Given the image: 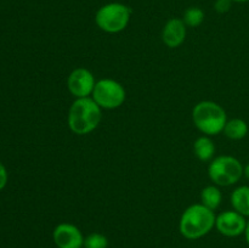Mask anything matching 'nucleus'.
Instances as JSON below:
<instances>
[{
    "label": "nucleus",
    "mask_w": 249,
    "mask_h": 248,
    "mask_svg": "<svg viewBox=\"0 0 249 248\" xmlns=\"http://www.w3.org/2000/svg\"><path fill=\"white\" fill-rule=\"evenodd\" d=\"M245 237H246V242H247V245L249 246V219L247 220V226H246Z\"/></svg>",
    "instance_id": "19"
},
{
    "label": "nucleus",
    "mask_w": 249,
    "mask_h": 248,
    "mask_svg": "<svg viewBox=\"0 0 249 248\" xmlns=\"http://www.w3.org/2000/svg\"><path fill=\"white\" fill-rule=\"evenodd\" d=\"M182 21L185 22V24H186L187 27H192V28L201 26L204 21L203 10L196 6L189 7V9L184 12V18H182Z\"/></svg>",
    "instance_id": "15"
},
{
    "label": "nucleus",
    "mask_w": 249,
    "mask_h": 248,
    "mask_svg": "<svg viewBox=\"0 0 249 248\" xmlns=\"http://www.w3.org/2000/svg\"><path fill=\"white\" fill-rule=\"evenodd\" d=\"M245 167L232 156L223 155L211 160L208 165V175L218 186H231L240 181Z\"/></svg>",
    "instance_id": "5"
},
{
    "label": "nucleus",
    "mask_w": 249,
    "mask_h": 248,
    "mask_svg": "<svg viewBox=\"0 0 249 248\" xmlns=\"http://www.w3.org/2000/svg\"><path fill=\"white\" fill-rule=\"evenodd\" d=\"M91 97L102 109H114L124 104L126 91L119 82L105 78L97 80Z\"/></svg>",
    "instance_id": "6"
},
{
    "label": "nucleus",
    "mask_w": 249,
    "mask_h": 248,
    "mask_svg": "<svg viewBox=\"0 0 249 248\" xmlns=\"http://www.w3.org/2000/svg\"><path fill=\"white\" fill-rule=\"evenodd\" d=\"M102 108L91 96L75 99L68 111L67 122L71 130L77 135H87L99 126Z\"/></svg>",
    "instance_id": "1"
},
{
    "label": "nucleus",
    "mask_w": 249,
    "mask_h": 248,
    "mask_svg": "<svg viewBox=\"0 0 249 248\" xmlns=\"http://www.w3.org/2000/svg\"><path fill=\"white\" fill-rule=\"evenodd\" d=\"M216 216L214 211L202 203H195L187 207L181 214L179 231L187 240H198L208 235L215 228Z\"/></svg>",
    "instance_id": "2"
},
{
    "label": "nucleus",
    "mask_w": 249,
    "mask_h": 248,
    "mask_svg": "<svg viewBox=\"0 0 249 248\" xmlns=\"http://www.w3.org/2000/svg\"><path fill=\"white\" fill-rule=\"evenodd\" d=\"M243 175L249 180V163L245 167V170H243Z\"/></svg>",
    "instance_id": "20"
},
{
    "label": "nucleus",
    "mask_w": 249,
    "mask_h": 248,
    "mask_svg": "<svg viewBox=\"0 0 249 248\" xmlns=\"http://www.w3.org/2000/svg\"><path fill=\"white\" fill-rule=\"evenodd\" d=\"M95 84L96 80L94 74L84 67L73 70L67 78V88L75 99L91 96Z\"/></svg>",
    "instance_id": "7"
},
{
    "label": "nucleus",
    "mask_w": 249,
    "mask_h": 248,
    "mask_svg": "<svg viewBox=\"0 0 249 248\" xmlns=\"http://www.w3.org/2000/svg\"><path fill=\"white\" fill-rule=\"evenodd\" d=\"M131 9L122 2H108L97 10L95 22L106 33H119L128 27Z\"/></svg>",
    "instance_id": "4"
},
{
    "label": "nucleus",
    "mask_w": 249,
    "mask_h": 248,
    "mask_svg": "<svg viewBox=\"0 0 249 248\" xmlns=\"http://www.w3.org/2000/svg\"><path fill=\"white\" fill-rule=\"evenodd\" d=\"M223 201V194L218 185H208L201 191V203L207 208L215 211Z\"/></svg>",
    "instance_id": "14"
},
{
    "label": "nucleus",
    "mask_w": 249,
    "mask_h": 248,
    "mask_svg": "<svg viewBox=\"0 0 249 248\" xmlns=\"http://www.w3.org/2000/svg\"><path fill=\"white\" fill-rule=\"evenodd\" d=\"M192 119L201 133L204 135L214 136L223 133L224 126L228 122L225 109L214 101L204 100L198 102L192 109Z\"/></svg>",
    "instance_id": "3"
},
{
    "label": "nucleus",
    "mask_w": 249,
    "mask_h": 248,
    "mask_svg": "<svg viewBox=\"0 0 249 248\" xmlns=\"http://www.w3.org/2000/svg\"><path fill=\"white\" fill-rule=\"evenodd\" d=\"M7 179H9V175H7L6 168H5V165L0 162V191L6 186Z\"/></svg>",
    "instance_id": "18"
},
{
    "label": "nucleus",
    "mask_w": 249,
    "mask_h": 248,
    "mask_svg": "<svg viewBox=\"0 0 249 248\" xmlns=\"http://www.w3.org/2000/svg\"><path fill=\"white\" fill-rule=\"evenodd\" d=\"M248 130L247 122L241 118H232L226 122L223 133L231 140H242L247 136Z\"/></svg>",
    "instance_id": "13"
},
{
    "label": "nucleus",
    "mask_w": 249,
    "mask_h": 248,
    "mask_svg": "<svg viewBox=\"0 0 249 248\" xmlns=\"http://www.w3.org/2000/svg\"><path fill=\"white\" fill-rule=\"evenodd\" d=\"M247 219L238 212L225 211L216 216L215 228L221 235L226 237H238L245 235Z\"/></svg>",
    "instance_id": "8"
},
{
    "label": "nucleus",
    "mask_w": 249,
    "mask_h": 248,
    "mask_svg": "<svg viewBox=\"0 0 249 248\" xmlns=\"http://www.w3.org/2000/svg\"><path fill=\"white\" fill-rule=\"evenodd\" d=\"M232 0H215L214 9L218 14H226L232 6Z\"/></svg>",
    "instance_id": "17"
},
{
    "label": "nucleus",
    "mask_w": 249,
    "mask_h": 248,
    "mask_svg": "<svg viewBox=\"0 0 249 248\" xmlns=\"http://www.w3.org/2000/svg\"><path fill=\"white\" fill-rule=\"evenodd\" d=\"M194 152L196 157L202 162H209L213 159V156L215 153V145L211 136H199L194 143Z\"/></svg>",
    "instance_id": "12"
},
{
    "label": "nucleus",
    "mask_w": 249,
    "mask_h": 248,
    "mask_svg": "<svg viewBox=\"0 0 249 248\" xmlns=\"http://www.w3.org/2000/svg\"><path fill=\"white\" fill-rule=\"evenodd\" d=\"M232 208L246 218H249V186L242 185L236 187L231 194Z\"/></svg>",
    "instance_id": "11"
},
{
    "label": "nucleus",
    "mask_w": 249,
    "mask_h": 248,
    "mask_svg": "<svg viewBox=\"0 0 249 248\" xmlns=\"http://www.w3.org/2000/svg\"><path fill=\"white\" fill-rule=\"evenodd\" d=\"M187 26L181 18H170L162 31V40L168 48H179L186 39Z\"/></svg>",
    "instance_id": "10"
},
{
    "label": "nucleus",
    "mask_w": 249,
    "mask_h": 248,
    "mask_svg": "<svg viewBox=\"0 0 249 248\" xmlns=\"http://www.w3.org/2000/svg\"><path fill=\"white\" fill-rule=\"evenodd\" d=\"M84 236L78 226L61 223L53 231V243L57 248H84Z\"/></svg>",
    "instance_id": "9"
},
{
    "label": "nucleus",
    "mask_w": 249,
    "mask_h": 248,
    "mask_svg": "<svg viewBox=\"0 0 249 248\" xmlns=\"http://www.w3.org/2000/svg\"><path fill=\"white\" fill-rule=\"evenodd\" d=\"M108 240L104 233L92 232L84 238V248H107Z\"/></svg>",
    "instance_id": "16"
},
{
    "label": "nucleus",
    "mask_w": 249,
    "mask_h": 248,
    "mask_svg": "<svg viewBox=\"0 0 249 248\" xmlns=\"http://www.w3.org/2000/svg\"><path fill=\"white\" fill-rule=\"evenodd\" d=\"M233 2H247L249 0H232Z\"/></svg>",
    "instance_id": "21"
}]
</instances>
